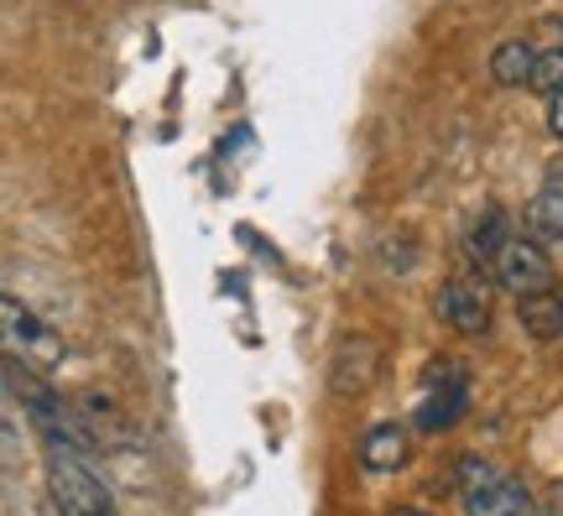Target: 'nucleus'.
<instances>
[{"label":"nucleus","instance_id":"nucleus-1","mask_svg":"<svg viewBox=\"0 0 563 516\" xmlns=\"http://www.w3.org/2000/svg\"><path fill=\"white\" fill-rule=\"evenodd\" d=\"M0 355L16 360L21 371L53 376L63 360H68V344H63V334L47 318H37L26 303L11 298V293H0Z\"/></svg>","mask_w":563,"mask_h":516},{"label":"nucleus","instance_id":"nucleus-2","mask_svg":"<svg viewBox=\"0 0 563 516\" xmlns=\"http://www.w3.org/2000/svg\"><path fill=\"white\" fill-rule=\"evenodd\" d=\"M47 491H53L58 516H121L110 485L74 449H58V443L47 449Z\"/></svg>","mask_w":563,"mask_h":516},{"label":"nucleus","instance_id":"nucleus-3","mask_svg":"<svg viewBox=\"0 0 563 516\" xmlns=\"http://www.w3.org/2000/svg\"><path fill=\"white\" fill-rule=\"evenodd\" d=\"M382 365H386L382 339L344 334L340 344H334V360H329V392H334V397H365V392L376 386V376H382Z\"/></svg>","mask_w":563,"mask_h":516},{"label":"nucleus","instance_id":"nucleus-4","mask_svg":"<svg viewBox=\"0 0 563 516\" xmlns=\"http://www.w3.org/2000/svg\"><path fill=\"white\" fill-rule=\"evenodd\" d=\"M496 282H501L506 293H538V287H553V261L538 240H506L501 256H496Z\"/></svg>","mask_w":563,"mask_h":516},{"label":"nucleus","instance_id":"nucleus-5","mask_svg":"<svg viewBox=\"0 0 563 516\" xmlns=\"http://www.w3.org/2000/svg\"><path fill=\"white\" fill-rule=\"evenodd\" d=\"M433 308H439V318L454 334H485V329H490V293H485L475 277L443 282Z\"/></svg>","mask_w":563,"mask_h":516},{"label":"nucleus","instance_id":"nucleus-6","mask_svg":"<svg viewBox=\"0 0 563 516\" xmlns=\"http://www.w3.org/2000/svg\"><path fill=\"white\" fill-rule=\"evenodd\" d=\"M464 413H470V381H443V386H422V402H418V413H412V422H418L422 433H443Z\"/></svg>","mask_w":563,"mask_h":516},{"label":"nucleus","instance_id":"nucleus-7","mask_svg":"<svg viewBox=\"0 0 563 516\" xmlns=\"http://www.w3.org/2000/svg\"><path fill=\"white\" fill-rule=\"evenodd\" d=\"M464 512L470 516H532V496H527L517 480L490 475L464 491Z\"/></svg>","mask_w":563,"mask_h":516},{"label":"nucleus","instance_id":"nucleus-8","mask_svg":"<svg viewBox=\"0 0 563 516\" xmlns=\"http://www.w3.org/2000/svg\"><path fill=\"white\" fill-rule=\"evenodd\" d=\"M527 235L538 245H559L563 240V167H553L543 178V188L527 204Z\"/></svg>","mask_w":563,"mask_h":516},{"label":"nucleus","instance_id":"nucleus-9","mask_svg":"<svg viewBox=\"0 0 563 516\" xmlns=\"http://www.w3.org/2000/svg\"><path fill=\"white\" fill-rule=\"evenodd\" d=\"M407 459H412V438H407L402 422H376V428L361 438V464L365 470H376V475L402 470Z\"/></svg>","mask_w":563,"mask_h":516},{"label":"nucleus","instance_id":"nucleus-10","mask_svg":"<svg viewBox=\"0 0 563 516\" xmlns=\"http://www.w3.org/2000/svg\"><path fill=\"white\" fill-rule=\"evenodd\" d=\"M517 323L527 329V339H563V293L559 287H538L517 298Z\"/></svg>","mask_w":563,"mask_h":516},{"label":"nucleus","instance_id":"nucleus-11","mask_svg":"<svg viewBox=\"0 0 563 516\" xmlns=\"http://www.w3.org/2000/svg\"><path fill=\"white\" fill-rule=\"evenodd\" d=\"M532 63H538L532 42L511 37V42H501V47L490 53V79L501 84V89H522V84H532Z\"/></svg>","mask_w":563,"mask_h":516},{"label":"nucleus","instance_id":"nucleus-12","mask_svg":"<svg viewBox=\"0 0 563 516\" xmlns=\"http://www.w3.org/2000/svg\"><path fill=\"white\" fill-rule=\"evenodd\" d=\"M506 240H511V235H506V215H501V209H490V215L475 224V240H470V251H475L481 261H496V256H501Z\"/></svg>","mask_w":563,"mask_h":516},{"label":"nucleus","instance_id":"nucleus-13","mask_svg":"<svg viewBox=\"0 0 563 516\" xmlns=\"http://www.w3.org/2000/svg\"><path fill=\"white\" fill-rule=\"evenodd\" d=\"M527 89H538V95H563V47L559 53H538L532 63V84Z\"/></svg>","mask_w":563,"mask_h":516},{"label":"nucleus","instance_id":"nucleus-14","mask_svg":"<svg viewBox=\"0 0 563 516\" xmlns=\"http://www.w3.org/2000/svg\"><path fill=\"white\" fill-rule=\"evenodd\" d=\"M548 131L563 141V95H548Z\"/></svg>","mask_w":563,"mask_h":516},{"label":"nucleus","instance_id":"nucleus-15","mask_svg":"<svg viewBox=\"0 0 563 516\" xmlns=\"http://www.w3.org/2000/svg\"><path fill=\"white\" fill-rule=\"evenodd\" d=\"M386 516H433V512H422V506H397V512H386Z\"/></svg>","mask_w":563,"mask_h":516}]
</instances>
